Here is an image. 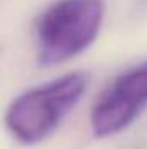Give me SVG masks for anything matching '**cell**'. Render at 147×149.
Segmentation results:
<instances>
[{
  "label": "cell",
  "instance_id": "obj_1",
  "mask_svg": "<svg viewBox=\"0 0 147 149\" xmlns=\"http://www.w3.org/2000/svg\"><path fill=\"white\" fill-rule=\"evenodd\" d=\"M85 73H69L19 95L5 113L9 132L24 144L47 139L83 97Z\"/></svg>",
  "mask_w": 147,
  "mask_h": 149
},
{
  "label": "cell",
  "instance_id": "obj_2",
  "mask_svg": "<svg viewBox=\"0 0 147 149\" xmlns=\"http://www.w3.org/2000/svg\"><path fill=\"white\" fill-rule=\"evenodd\" d=\"M104 7L101 0H59L37 24L38 63L52 66L83 52L97 37Z\"/></svg>",
  "mask_w": 147,
  "mask_h": 149
},
{
  "label": "cell",
  "instance_id": "obj_3",
  "mask_svg": "<svg viewBox=\"0 0 147 149\" xmlns=\"http://www.w3.org/2000/svg\"><path fill=\"white\" fill-rule=\"evenodd\" d=\"M147 106V61L119 74L92 111V130L97 137L114 135L130 127Z\"/></svg>",
  "mask_w": 147,
  "mask_h": 149
}]
</instances>
